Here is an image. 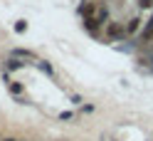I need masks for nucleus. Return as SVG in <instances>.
Segmentation results:
<instances>
[{"label": "nucleus", "mask_w": 153, "mask_h": 141, "mask_svg": "<svg viewBox=\"0 0 153 141\" xmlns=\"http://www.w3.org/2000/svg\"><path fill=\"white\" fill-rule=\"evenodd\" d=\"M106 17H109V7L104 3H89L84 7V22H87V30L91 32L106 22Z\"/></svg>", "instance_id": "1"}, {"label": "nucleus", "mask_w": 153, "mask_h": 141, "mask_svg": "<svg viewBox=\"0 0 153 141\" xmlns=\"http://www.w3.org/2000/svg\"><path fill=\"white\" fill-rule=\"evenodd\" d=\"M123 35H126V27H123L121 22H109L106 25V37L109 40H121Z\"/></svg>", "instance_id": "2"}, {"label": "nucleus", "mask_w": 153, "mask_h": 141, "mask_svg": "<svg viewBox=\"0 0 153 141\" xmlns=\"http://www.w3.org/2000/svg\"><path fill=\"white\" fill-rule=\"evenodd\" d=\"M138 27H141V20H138V17H133V20H128V22H126V35H133V32L138 30Z\"/></svg>", "instance_id": "3"}, {"label": "nucleus", "mask_w": 153, "mask_h": 141, "mask_svg": "<svg viewBox=\"0 0 153 141\" xmlns=\"http://www.w3.org/2000/svg\"><path fill=\"white\" fill-rule=\"evenodd\" d=\"M13 57H20V60H35V54H32V52H27V50H15V52H13Z\"/></svg>", "instance_id": "4"}, {"label": "nucleus", "mask_w": 153, "mask_h": 141, "mask_svg": "<svg viewBox=\"0 0 153 141\" xmlns=\"http://www.w3.org/2000/svg\"><path fill=\"white\" fill-rule=\"evenodd\" d=\"M143 40H153V17H151V22L146 25V27H143Z\"/></svg>", "instance_id": "5"}, {"label": "nucleus", "mask_w": 153, "mask_h": 141, "mask_svg": "<svg viewBox=\"0 0 153 141\" xmlns=\"http://www.w3.org/2000/svg\"><path fill=\"white\" fill-rule=\"evenodd\" d=\"M22 67V62L17 60V57H13V60H7V69H20Z\"/></svg>", "instance_id": "6"}, {"label": "nucleus", "mask_w": 153, "mask_h": 141, "mask_svg": "<svg viewBox=\"0 0 153 141\" xmlns=\"http://www.w3.org/2000/svg\"><path fill=\"white\" fill-rule=\"evenodd\" d=\"M138 5H141V10H151V7H153V0H138Z\"/></svg>", "instance_id": "7"}, {"label": "nucleus", "mask_w": 153, "mask_h": 141, "mask_svg": "<svg viewBox=\"0 0 153 141\" xmlns=\"http://www.w3.org/2000/svg\"><path fill=\"white\" fill-rule=\"evenodd\" d=\"M7 87H10V92H13V94H22V87H20V84L10 82V84H7Z\"/></svg>", "instance_id": "8"}, {"label": "nucleus", "mask_w": 153, "mask_h": 141, "mask_svg": "<svg viewBox=\"0 0 153 141\" xmlns=\"http://www.w3.org/2000/svg\"><path fill=\"white\" fill-rule=\"evenodd\" d=\"M25 27H27V25H25V20H20V22L15 25V30H17V32H25Z\"/></svg>", "instance_id": "9"}, {"label": "nucleus", "mask_w": 153, "mask_h": 141, "mask_svg": "<svg viewBox=\"0 0 153 141\" xmlns=\"http://www.w3.org/2000/svg\"><path fill=\"white\" fill-rule=\"evenodd\" d=\"M0 141H17V139H13V136H7V139H0Z\"/></svg>", "instance_id": "10"}]
</instances>
